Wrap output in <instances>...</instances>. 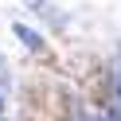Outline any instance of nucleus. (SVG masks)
I'll list each match as a JSON object with an SVG mask.
<instances>
[{
  "label": "nucleus",
  "instance_id": "1",
  "mask_svg": "<svg viewBox=\"0 0 121 121\" xmlns=\"http://www.w3.org/2000/svg\"><path fill=\"white\" fill-rule=\"evenodd\" d=\"M16 35H20V39L27 43V47H39V35H35L31 27H24V24H16Z\"/></svg>",
  "mask_w": 121,
  "mask_h": 121
},
{
  "label": "nucleus",
  "instance_id": "2",
  "mask_svg": "<svg viewBox=\"0 0 121 121\" xmlns=\"http://www.w3.org/2000/svg\"><path fill=\"white\" fill-rule=\"evenodd\" d=\"M0 105H4V102H0Z\"/></svg>",
  "mask_w": 121,
  "mask_h": 121
}]
</instances>
